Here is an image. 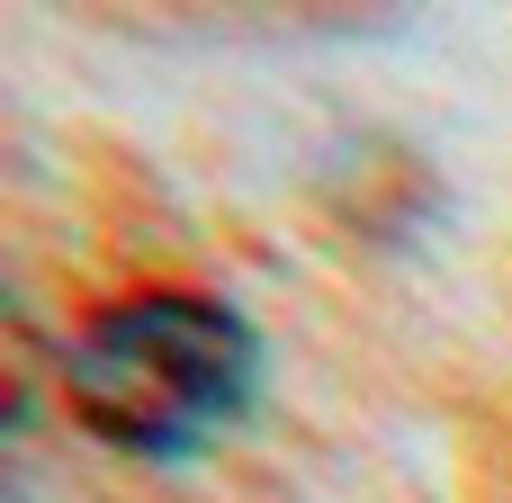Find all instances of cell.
<instances>
[{"mask_svg": "<svg viewBox=\"0 0 512 503\" xmlns=\"http://www.w3.org/2000/svg\"><path fill=\"white\" fill-rule=\"evenodd\" d=\"M261 387V342L225 297L144 288L99 306L63 351V405L90 441L126 459H180L243 423Z\"/></svg>", "mask_w": 512, "mask_h": 503, "instance_id": "6da1fadb", "label": "cell"}]
</instances>
